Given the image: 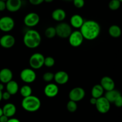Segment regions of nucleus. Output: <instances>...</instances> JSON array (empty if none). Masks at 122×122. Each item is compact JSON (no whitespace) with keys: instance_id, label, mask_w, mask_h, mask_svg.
Segmentation results:
<instances>
[{"instance_id":"f257e3e1","label":"nucleus","mask_w":122,"mask_h":122,"mask_svg":"<svg viewBox=\"0 0 122 122\" xmlns=\"http://www.w3.org/2000/svg\"><path fill=\"white\" fill-rule=\"evenodd\" d=\"M80 32L84 39L92 41L98 37L101 32V26L95 20H89L84 21L80 28Z\"/></svg>"},{"instance_id":"f03ea898","label":"nucleus","mask_w":122,"mask_h":122,"mask_svg":"<svg viewBox=\"0 0 122 122\" xmlns=\"http://www.w3.org/2000/svg\"><path fill=\"white\" fill-rule=\"evenodd\" d=\"M23 43L29 49H36L38 47L41 42V37L37 30L29 29L25 32L23 37Z\"/></svg>"},{"instance_id":"7ed1b4c3","label":"nucleus","mask_w":122,"mask_h":122,"mask_svg":"<svg viewBox=\"0 0 122 122\" xmlns=\"http://www.w3.org/2000/svg\"><path fill=\"white\" fill-rule=\"evenodd\" d=\"M22 107L28 112H36L41 107V101L38 97L30 95L23 98L22 101Z\"/></svg>"},{"instance_id":"20e7f679","label":"nucleus","mask_w":122,"mask_h":122,"mask_svg":"<svg viewBox=\"0 0 122 122\" xmlns=\"http://www.w3.org/2000/svg\"><path fill=\"white\" fill-rule=\"evenodd\" d=\"M55 28L56 30V35L61 38H69L72 33L71 26L65 22L59 23Z\"/></svg>"},{"instance_id":"39448f33","label":"nucleus","mask_w":122,"mask_h":122,"mask_svg":"<svg viewBox=\"0 0 122 122\" xmlns=\"http://www.w3.org/2000/svg\"><path fill=\"white\" fill-rule=\"evenodd\" d=\"M44 55L40 53H36L30 56L29 58V65L34 70H38L41 68L44 65Z\"/></svg>"},{"instance_id":"423d86ee","label":"nucleus","mask_w":122,"mask_h":122,"mask_svg":"<svg viewBox=\"0 0 122 122\" xmlns=\"http://www.w3.org/2000/svg\"><path fill=\"white\" fill-rule=\"evenodd\" d=\"M20 77L22 81L26 83H32L36 81L37 74L31 68H25L22 70L20 74Z\"/></svg>"},{"instance_id":"0eeeda50","label":"nucleus","mask_w":122,"mask_h":122,"mask_svg":"<svg viewBox=\"0 0 122 122\" xmlns=\"http://www.w3.org/2000/svg\"><path fill=\"white\" fill-rule=\"evenodd\" d=\"M15 20L10 16H4L0 18V30L3 32H10L15 27Z\"/></svg>"},{"instance_id":"6e6552de","label":"nucleus","mask_w":122,"mask_h":122,"mask_svg":"<svg viewBox=\"0 0 122 122\" xmlns=\"http://www.w3.org/2000/svg\"><path fill=\"white\" fill-rule=\"evenodd\" d=\"M84 39L80 30H75L71 34L68 38V41L71 46L74 47H78L81 45Z\"/></svg>"},{"instance_id":"1a4fd4ad","label":"nucleus","mask_w":122,"mask_h":122,"mask_svg":"<svg viewBox=\"0 0 122 122\" xmlns=\"http://www.w3.org/2000/svg\"><path fill=\"white\" fill-rule=\"evenodd\" d=\"M95 106L98 112L101 114H105L110 111L111 103L105 97H102L97 99Z\"/></svg>"},{"instance_id":"9d476101","label":"nucleus","mask_w":122,"mask_h":122,"mask_svg":"<svg viewBox=\"0 0 122 122\" xmlns=\"http://www.w3.org/2000/svg\"><path fill=\"white\" fill-rule=\"evenodd\" d=\"M86 95L85 90L81 87H77L70 90L69 93V98L70 100L75 102H78L81 101Z\"/></svg>"},{"instance_id":"9b49d317","label":"nucleus","mask_w":122,"mask_h":122,"mask_svg":"<svg viewBox=\"0 0 122 122\" xmlns=\"http://www.w3.org/2000/svg\"><path fill=\"white\" fill-rule=\"evenodd\" d=\"M25 25L28 27H34L40 22V16L37 13L31 12L27 14L23 20Z\"/></svg>"},{"instance_id":"f8f14e48","label":"nucleus","mask_w":122,"mask_h":122,"mask_svg":"<svg viewBox=\"0 0 122 122\" xmlns=\"http://www.w3.org/2000/svg\"><path fill=\"white\" fill-rule=\"evenodd\" d=\"M16 43L15 37L10 34H5L0 38V45L4 49L13 47Z\"/></svg>"},{"instance_id":"ddd939ff","label":"nucleus","mask_w":122,"mask_h":122,"mask_svg":"<svg viewBox=\"0 0 122 122\" xmlns=\"http://www.w3.org/2000/svg\"><path fill=\"white\" fill-rule=\"evenodd\" d=\"M44 93L49 98H54L59 93V87L55 83H49L46 86L44 89Z\"/></svg>"},{"instance_id":"4468645a","label":"nucleus","mask_w":122,"mask_h":122,"mask_svg":"<svg viewBox=\"0 0 122 122\" xmlns=\"http://www.w3.org/2000/svg\"><path fill=\"white\" fill-rule=\"evenodd\" d=\"M22 5V0H7L6 1V9L10 12L19 11Z\"/></svg>"},{"instance_id":"2eb2a0df","label":"nucleus","mask_w":122,"mask_h":122,"mask_svg":"<svg viewBox=\"0 0 122 122\" xmlns=\"http://www.w3.org/2000/svg\"><path fill=\"white\" fill-rule=\"evenodd\" d=\"M54 80L57 84L63 85L66 84L68 81L69 76L67 72L64 71H57L56 73L55 74Z\"/></svg>"},{"instance_id":"dca6fc26","label":"nucleus","mask_w":122,"mask_h":122,"mask_svg":"<svg viewBox=\"0 0 122 122\" xmlns=\"http://www.w3.org/2000/svg\"><path fill=\"white\" fill-rule=\"evenodd\" d=\"M13 74L10 69L3 68L0 70V81L3 84H7L12 80Z\"/></svg>"},{"instance_id":"f3484780","label":"nucleus","mask_w":122,"mask_h":122,"mask_svg":"<svg viewBox=\"0 0 122 122\" xmlns=\"http://www.w3.org/2000/svg\"><path fill=\"white\" fill-rule=\"evenodd\" d=\"M101 85L106 92L115 89V83L113 80L108 76H104L101 80Z\"/></svg>"},{"instance_id":"a211bd4d","label":"nucleus","mask_w":122,"mask_h":122,"mask_svg":"<svg viewBox=\"0 0 122 122\" xmlns=\"http://www.w3.org/2000/svg\"><path fill=\"white\" fill-rule=\"evenodd\" d=\"M66 14L64 10L62 9H57L53 10L51 13V17L57 22H62L66 18Z\"/></svg>"},{"instance_id":"6ab92c4d","label":"nucleus","mask_w":122,"mask_h":122,"mask_svg":"<svg viewBox=\"0 0 122 122\" xmlns=\"http://www.w3.org/2000/svg\"><path fill=\"white\" fill-rule=\"evenodd\" d=\"M3 114L8 117H11L15 116L16 112V107L12 103H7L3 108Z\"/></svg>"},{"instance_id":"aec40b11","label":"nucleus","mask_w":122,"mask_h":122,"mask_svg":"<svg viewBox=\"0 0 122 122\" xmlns=\"http://www.w3.org/2000/svg\"><path fill=\"white\" fill-rule=\"evenodd\" d=\"M84 22L83 18L79 15H74L70 19V24L71 26L77 29L81 28Z\"/></svg>"},{"instance_id":"412c9836","label":"nucleus","mask_w":122,"mask_h":122,"mask_svg":"<svg viewBox=\"0 0 122 122\" xmlns=\"http://www.w3.org/2000/svg\"><path fill=\"white\" fill-rule=\"evenodd\" d=\"M6 90L11 95H15L18 92V83L12 80L6 84Z\"/></svg>"},{"instance_id":"4be33fe9","label":"nucleus","mask_w":122,"mask_h":122,"mask_svg":"<svg viewBox=\"0 0 122 122\" xmlns=\"http://www.w3.org/2000/svg\"><path fill=\"white\" fill-rule=\"evenodd\" d=\"M104 93V89L101 84H95L92 89V97L97 99L103 97Z\"/></svg>"},{"instance_id":"5701e85b","label":"nucleus","mask_w":122,"mask_h":122,"mask_svg":"<svg viewBox=\"0 0 122 122\" xmlns=\"http://www.w3.org/2000/svg\"><path fill=\"white\" fill-rule=\"evenodd\" d=\"M108 33L112 38H118L122 35V29L118 25H113L109 28Z\"/></svg>"},{"instance_id":"b1692460","label":"nucleus","mask_w":122,"mask_h":122,"mask_svg":"<svg viewBox=\"0 0 122 122\" xmlns=\"http://www.w3.org/2000/svg\"><path fill=\"white\" fill-rule=\"evenodd\" d=\"M121 95V93L118 90L116 89L110 90V91L106 92L105 95L104 97L108 99L110 103H114V101L116 100V98Z\"/></svg>"},{"instance_id":"393cba45","label":"nucleus","mask_w":122,"mask_h":122,"mask_svg":"<svg viewBox=\"0 0 122 122\" xmlns=\"http://www.w3.org/2000/svg\"><path fill=\"white\" fill-rule=\"evenodd\" d=\"M32 88L28 85L23 86L20 89V93L21 96L23 97V98L32 95Z\"/></svg>"},{"instance_id":"a878e982","label":"nucleus","mask_w":122,"mask_h":122,"mask_svg":"<svg viewBox=\"0 0 122 122\" xmlns=\"http://www.w3.org/2000/svg\"><path fill=\"white\" fill-rule=\"evenodd\" d=\"M56 36V30L55 27L50 26L47 28L45 30V36L48 38H54Z\"/></svg>"},{"instance_id":"bb28decb","label":"nucleus","mask_w":122,"mask_h":122,"mask_svg":"<svg viewBox=\"0 0 122 122\" xmlns=\"http://www.w3.org/2000/svg\"><path fill=\"white\" fill-rule=\"evenodd\" d=\"M121 3L119 0H111L108 4L109 9L112 11L117 10L120 7Z\"/></svg>"},{"instance_id":"cd10ccee","label":"nucleus","mask_w":122,"mask_h":122,"mask_svg":"<svg viewBox=\"0 0 122 122\" xmlns=\"http://www.w3.org/2000/svg\"><path fill=\"white\" fill-rule=\"evenodd\" d=\"M66 108L70 112H74L77 110V102L73 101L70 100L66 104Z\"/></svg>"},{"instance_id":"c85d7f7f","label":"nucleus","mask_w":122,"mask_h":122,"mask_svg":"<svg viewBox=\"0 0 122 122\" xmlns=\"http://www.w3.org/2000/svg\"><path fill=\"white\" fill-rule=\"evenodd\" d=\"M55 64V61L53 57L51 56H48V57H45L44 59V65L48 68H51L54 66Z\"/></svg>"},{"instance_id":"c756f323","label":"nucleus","mask_w":122,"mask_h":122,"mask_svg":"<svg viewBox=\"0 0 122 122\" xmlns=\"http://www.w3.org/2000/svg\"><path fill=\"white\" fill-rule=\"evenodd\" d=\"M54 77H55V74L52 72H47L43 74V80L46 82H51L53 80H54Z\"/></svg>"},{"instance_id":"7c9ffc66","label":"nucleus","mask_w":122,"mask_h":122,"mask_svg":"<svg viewBox=\"0 0 122 122\" xmlns=\"http://www.w3.org/2000/svg\"><path fill=\"white\" fill-rule=\"evenodd\" d=\"M73 4L77 9H81L85 4L84 0H72Z\"/></svg>"},{"instance_id":"2f4dec72","label":"nucleus","mask_w":122,"mask_h":122,"mask_svg":"<svg viewBox=\"0 0 122 122\" xmlns=\"http://www.w3.org/2000/svg\"><path fill=\"white\" fill-rule=\"evenodd\" d=\"M114 104L116 105L117 107L120 108L122 107V95H120V96H118L117 98H116V100L114 102Z\"/></svg>"},{"instance_id":"473e14b6","label":"nucleus","mask_w":122,"mask_h":122,"mask_svg":"<svg viewBox=\"0 0 122 122\" xmlns=\"http://www.w3.org/2000/svg\"><path fill=\"white\" fill-rule=\"evenodd\" d=\"M29 1L32 5H38L42 4L44 1V0H29Z\"/></svg>"},{"instance_id":"72a5a7b5","label":"nucleus","mask_w":122,"mask_h":122,"mask_svg":"<svg viewBox=\"0 0 122 122\" xmlns=\"http://www.w3.org/2000/svg\"><path fill=\"white\" fill-rule=\"evenodd\" d=\"M10 97H11V95H10L7 91L4 92L3 93V99H4V100H9L10 98Z\"/></svg>"},{"instance_id":"f704fd0d","label":"nucleus","mask_w":122,"mask_h":122,"mask_svg":"<svg viewBox=\"0 0 122 122\" xmlns=\"http://www.w3.org/2000/svg\"><path fill=\"white\" fill-rule=\"evenodd\" d=\"M6 9V2L0 0V11H3Z\"/></svg>"},{"instance_id":"c9c22d12","label":"nucleus","mask_w":122,"mask_h":122,"mask_svg":"<svg viewBox=\"0 0 122 122\" xmlns=\"http://www.w3.org/2000/svg\"><path fill=\"white\" fill-rule=\"evenodd\" d=\"M9 119V117H8L7 116L3 114V116H1L0 117V122H7Z\"/></svg>"},{"instance_id":"e433bc0d","label":"nucleus","mask_w":122,"mask_h":122,"mask_svg":"<svg viewBox=\"0 0 122 122\" xmlns=\"http://www.w3.org/2000/svg\"><path fill=\"white\" fill-rule=\"evenodd\" d=\"M97 98H95L93 97H92L90 99V103L92 104V105H95L96 104H97Z\"/></svg>"},{"instance_id":"4c0bfd02","label":"nucleus","mask_w":122,"mask_h":122,"mask_svg":"<svg viewBox=\"0 0 122 122\" xmlns=\"http://www.w3.org/2000/svg\"><path fill=\"white\" fill-rule=\"evenodd\" d=\"M7 122H20V121L19 119L16 118H9Z\"/></svg>"},{"instance_id":"58836bf2","label":"nucleus","mask_w":122,"mask_h":122,"mask_svg":"<svg viewBox=\"0 0 122 122\" xmlns=\"http://www.w3.org/2000/svg\"><path fill=\"white\" fill-rule=\"evenodd\" d=\"M3 91L0 90V102L1 101V100L3 99Z\"/></svg>"},{"instance_id":"ea45409f","label":"nucleus","mask_w":122,"mask_h":122,"mask_svg":"<svg viewBox=\"0 0 122 122\" xmlns=\"http://www.w3.org/2000/svg\"><path fill=\"white\" fill-rule=\"evenodd\" d=\"M4 84H3V83H0V90H2L3 91V90L4 89Z\"/></svg>"},{"instance_id":"a19ab883","label":"nucleus","mask_w":122,"mask_h":122,"mask_svg":"<svg viewBox=\"0 0 122 122\" xmlns=\"http://www.w3.org/2000/svg\"><path fill=\"white\" fill-rule=\"evenodd\" d=\"M3 114H3V108L0 107V117H1V116H3Z\"/></svg>"},{"instance_id":"79ce46f5","label":"nucleus","mask_w":122,"mask_h":122,"mask_svg":"<svg viewBox=\"0 0 122 122\" xmlns=\"http://www.w3.org/2000/svg\"><path fill=\"white\" fill-rule=\"evenodd\" d=\"M53 1L54 0H44V2L47 3H51V2H53Z\"/></svg>"},{"instance_id":"37998d69","label":"nucleus","mask_w":122,"mask_h":122,"mask_svg":"<svg viewBox=\"0 0 122 122\" xmlns=\"http://www.w3.org/2000/svg\"><path fill=\"white\" fill-rule=\"evenodd\" d=\"M2 1H5V2H6L7 1V0H2Z\"/></svg>"},{"instance_id":"c03bdc74","label":"nucleus","mask_w":122,"mask_h":122,"mask_svg":"<svg viewBox=\"0 0 122 122\" xmlns=\"http://www.w3.org/2000/svg\"><path fill=\"white\" fill-rule=\"evenodd\" d=\"M119 1L121 2V3H122V0H119Z\"/></svg>"},{"instance_id":"a18cd8bd","label":"nucleus","mask_w":122,"mask_h":122,"mask_svg":"<svg viewBox=\"0 0 122 122\" xmlns=\"http://www.w3.org/2000/svg\"><path fill=\"white\" fill-rule=\"evenodd\" d=\"M65 1H71V0H65Z\"/></svg>"},{"instance_id":"49530a36","label":"nucleus","mask_w":122,"mask_h":122,"mask_svg":"<svg viewBox=\"0 0 122 122\" xmlns=\"http://www.w3.org/2000/svg\"><path fill=\"white\" fill-rule=\"evenodd\" d=\"M0 18H1V17H0Z\"/></svg>"},{"instance_id":"de8ad7c7","label":"nucleus","mask_w":122,"mask_h":122,"mask_svg":"<svg viewBox=\"0 0 122 122\" xmlns=\"http://www.w3.org/2000/svg\"><path fill=\"white\" fill-rule=\"evenodd\" d=\"M0 38H1V37H0Z\"/></svg>"}]
</instances>
